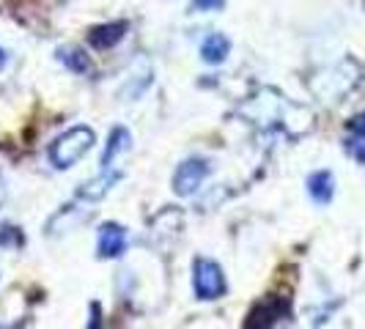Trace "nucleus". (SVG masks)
Masks as SVG:
<instances>
[{
  "mask_svg": "<svg viewBox=\"0 0 365 329\" xmlns=\"http://www.w3.org/2000/svg\"><path fill=\"white\" fill-rule=\"evenodd\" d=\"M91 146H93L91 129L74 127V129H69V132H63L53 143V148H50V162H53L58 170H66V167H72Z\"/></svg>",
  "mask_w": 365,
  "mask_h": 329,
  "instance_id": "nucleus-1",
  "label": "nucleus"
},
{
  "mask_svg": "<svg viewBox=\"0 0 365 329\" xmlns=\"http://www.w3.org/2000/svg\"><path fill=\"white\" fill-rule=\"evenodd\" d=\"M354 83H357V66L349 63V61H344V63H338L335 69L319 74V77L311 83V88L319 99L335 102V99H341L346 91H351Z\"/></svg>",
  "mask_w": 365,
  "mask_h": 329,
  "instance_id": "nucleus-2",
  "label": "nucleus"
},
{
  "mask_svg": "<svg viewBox=\"0 0 365 329\" xmlns=\"http://www.w3.org/2000/svg\"><path fill=\"white\" fill-rule=\"evenodd\" d=\"M192 286H195L198 299H217L220 293L225 291L222 269L209 258H198L192 266Z\"/></svg>",
  "mask_w": 365,
  "mask_h": 329,
  "instance_id": "nucleus-3",
  "label": "nucleus"
},
{
  "mask_svg": "<svg viewBox=\"0 0 365 329\" xmlns=\"http://www.w3.org/2000/svg\"><path fill=\"white\" fill-rule=\"evenodd\" d=\"M206 173H209V164L203 162V160H187V162H182L179 170H176V176H173V189H176V195H182V198L192 195L203 184Z\"/></svg>",
  "mask_w": 365,
  "mask_h": 329,
  "instance_id": "nucleus-4",
  "label": "nucleus"
},
{
  "mask_svg": "<svg viewBox=\"0 0 365 329\" xmlns=\"http://www.w3.org/2000/svg\"><path fill=\"white\" fill-rule=\"evenodd\" d=\"M127 247V231L115 222L102 225L99 231V258H118Z\"/></svg>",
  "mask_w": 365,
  "mask_h": 329,
  "instance_id": "nucleus-5",
  "label": "nucleus"
},
{
  "mask_svg": "<svg viewBox=\"0 0 365 329\" xmlns=\"http://www.w3.org/2000/svg\"><path fill=\"white\" fill-rule=\"evenodd\" d=\"M115 182H118V173H113V170H102L96 179H91L88 184H83V187L77 189V195H80L83 201H99V198H105V195H108V189Z\"/></svg>",
  "mask_w": 365,
  "mask_h": 329,
  "instance_id": "nucleus-6",
  "label": "nucleus"
},
{
  "mask_svg": "<svg viewBox=\"0 0 365 329\" xmlns=\"http://www.w3.org/2000/svg\"><path fill=\"white\" fill-rule=\"evenodd\" d=\"M308 192H311V198L319 203V206H324V203L332 201V192H335V179H332V173H329V170L313 173L311 179H308Z\"/></svg>",
  "mask_w": 365,
  "mask_h": 329,
  "instance_id": "nucleus-7",
  "label": "nucleus"
},
{
  "mask_svg": "<svg viewBox=\"0 0 365 329\" xmlns=\"http://www.w3.org/2000/svg\"><path fill=\"white\" fill-rule=\"evenodd\" d=\"M127 33V22H110V25H99V28H93L91 31V44L93 47H99V50H105V47H113V44H118L121 38Z\"/></svg>",
  "mask_w": 365,
  "mask_h": 329,
  "instance_id": "nucleus-8",
  "label": "nucleus"
},
{
  "mask_svg": "<svg viewBox=\"0 0 365 329\" xmlns=\"http://www.w3.org/2000/svg\"><path fill=\"white\" fill-rule=\"evenodd\" d=\"M129 132L124 127L113 129V135H110L108 140V148H105V154H102V170H113V162H115V157L121 154V151H127L129 148Z\"/></svg>",
  "mask_w": 365,
  "mask_h": 329,
  "instance_id": "nucleus-9",
  "label": "nucleus"
},
{
  "mask_svg": "<svg viewBox=\"0 0 365 329\" xmlns=\"http://www.w3.org/2000/svg\"><path fill=\"white\" fill-rule=\"evenodd\" d=\"M228 53H231V41L222 33H212L201 47V55L206 63H222L228 58Z\"/></svg>",
  "mask_w": 365,
  "mask_h": 329,
  "instance_id": "nucleus-10",
  "label": "nucleus"
},
{
  "mask_svg": "<svg viewBox=\"0 0 365 329\" xmlns=\"http://www.w3.org/2000/svg\"><path fill=\"white\" fill-rule=\"evenodd\" d=\"M58 58H61V63L69 66L72 72L86 74L88 69H91V61L86 58L83 50H77V47H61V50H58Z\"/></svg>",
  "mask_w": 365,
  "mask_h": 329,
  "instance_id": "nucleus-11",
  "label": "nucleus"
},
{
  "mask_svg": "<svg viewBox=\"0 0 365 329\" xmlns=\"http://www.w3.org/2000/svg\"><path fill=\"white\" fill-rule=\"evenodd\" d=\"M192 6L201 9V11H212V9H220V6H222V0H192Z\"/></svg>",
  "mask_w": 365,
  "mask_h": 329,
  "instance_id": "nucleus-12",
  "label": "nucleus"
},
{
  "mask_svg": "<svg viewBox=\"0 0 365 329\" xmlns=\"http://www.w3.org/2000/svg\"><path fill=\"white\" fill-rule=\"evenodd\" d=\"M351 132H357V135H365V113H363V115H357V118L351 121Z\"/></svg>",
  "mask_w": 365,
  "mask_h": 329,
  "instance_id": "nucleus-13",
  "label": "nucleus"
},
{
  "mask_svg": "<svg viewBox=\"0 0 365 329\" xmlns=\"http://www.w3.org/2000/svg\"><path fill=\"white\" fill-rule=\"evenodd\" d=\"M3 66H6V53L0 50V69H3Z\"/></svg>",
  "mask_w": 365,
  "mask_h": 329,
  "instance_id": "nucleus-14",
  "label": "nucleus"
}]
</instances>
